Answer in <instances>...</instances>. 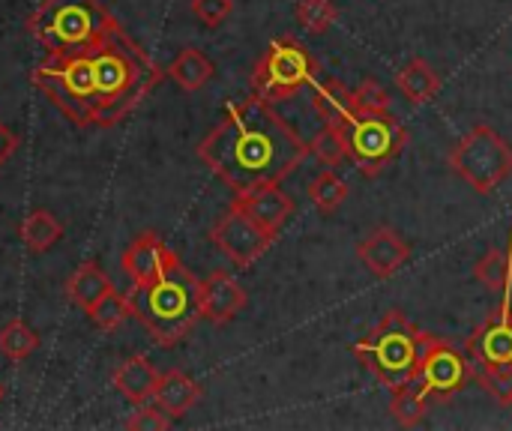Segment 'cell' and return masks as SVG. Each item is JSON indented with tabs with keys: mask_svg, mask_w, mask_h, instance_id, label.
Masks as SVG:
<instances>
[{
	"mask_svg": "<svg viewBox=\"0 0 512 431\" xmlns=\"http://www.w3.org/2000/svg\"><path fill=\"white\" fill-rule=\"evenodd\" d=\"M312 102H315L321 120L330 123V126H336V123L351 117V90L345 84H339L336 78L315 81V99Z\"/></svg>",
	"mask_w": 512,
	"mask_h": 431,
	"instance_id": "23",
	"label": "cell"
},
{
	"mask_svg": "<svg viewBox=\"0 0 512 431\" xmlns=\"http://www.w3.org/2000/svg\"><path fill=\"white\" fill-rule=\"evenodd\" d=\"M309 153H315V156H318L324 165H330V168H336L339 162L348 159V156H345V147H342V138H339L336 126H330V123H324V129L312 138Z\"/></svg>",
	"mask_w": 512,
	"mask_h": 431,
	"instance_id": "31",
	"label": "cell"
},
{
	"mask_svg": "<svg viewBox=\"0 0 512 431\" xmlns=\"http://www.w3.org/2000/svg\"><path fill=\"white\" fill-rule=\"evenodd\" d=\"M234 12V0H192V15L207 27H219Z\"/></svg>",
	"mask_w": 512,
	"mask_h": 431,
	"instance_id": "32",
	"label": "cell"
},
{
	"mask_svg": "<svg viewBox=\"0 0 512 431\" xmlns=\"http://www.w3.org/2000/svg\"><path fill=\"white\" fill-rule=\"evenodd\" d=\"M90 321L102 330V333H114L117 327H123L126 324V318L132 315L129 312V300L126 297H120L117 291H111L108 297H102L90 312Z\"/></svg>",
	"mask_w": 512,
	"mask_h": 431,
	"instance_id": "28",
	"label": "cell"
},
{
	"mask_svg": "<svg viewBox=\"0 0 512 431\" xmlns=\"http://www.w3.org/2000/svg\"><path fill=\"white\" fill-rule=\"evenodd\" d=\"M336 18H339V9H336L333 0H300L297 3V21H300V27L309 30V33H315V36L327 33L336 24Z\"/></svg>",
	"mask_w": 512,
	"mask_h": 431,
	"instance_id": "27",
	"label": "cell"
},
{
	"mask_svg": "<svg viewBox=\"0 0 512 431\" xmlns=\"http://www.w3.org/2000/svg\"><path fill=\"white\" fill-rule=\"evenodd\" d=\"M450 168L480 195H492L512 174V144L492 126H474L453 150Z\"/></svg>",
	"mask_w": 512,
	"mask_h": 431,
	"instance_id": "8",
	"label": "cell"
},
{
	"mask_svg": "<svg viewBox=\"0 0 512 431\" xmlns=\"http://www.w3.org/2000/svg\"><path fill=\"white\" fill-rule=\"evenodd\" d=\"M237 210H243L255 225H261L267 234L279 237V231L288 225V219L294 216V198L288 192H282L279 183H270V186H258V189H249L243 195L234 198Z\"/></svg>",
	"mask_w": 512,
	"mask_h": 431,
	"instance_id": "13",
	"label": "cell"
},
{
	"mask_svg": "<svg viewBox=\"0 0 512 431\" xmlns=\"http://www.w3.org/2000/svg\"><path fill=\"white\" fill-rule=\"evenodd\" d=\"M369 111H390V93L366 78L357 90H351V114H369Z\"/></svg>",
	"mask_w": 512,
	"mask_h": 431,
	"instance_id": "30",
	"label": "cell"
},
{
	"mask_svg": "<svg viewBox=\"0 0 512 431\" xmlns=\"http://www.w3.org/2000/svg\"><path fill=\"white\" fill-rule=\"evenodd\" d=\"M243 309H246V291L231 273L216 270L198 282V312L204 321L222 327L234 321Z\"/></svg>",
	"mask_w": 512,
	"mask_h": 431,
	"instance_id": "11",
	"label": "cell"
},
{
	"mask_svg": "<svg viewBox=\"0 0 512 431\" xmlns=\"http://www.w3.org/2000/svg\"><path fill=\"white\" fill-rule=\"evenodd\" d=\"M18 237H21V243H24L30 252H48L51 246L60 243L63 225H60V219H57L54 213H48V210H33V213H27V216L21 219Z\"/></svg>",
	"mask_w": 512,
	"mask_h": 431,
	"instance_id": "21",
	"label": "cell"
},
{
	"mask_svg": "<svg viewBox=\"0 0 512 431\" xmlns=\"http://www.w3.org/2000/svg\"><path fill=\"white\" fill-rule=\"evenodd\" d=\"M159 369L144 357V354H135L129 360H123L114 372V387L120 396H126L132 405H144L153 399L156 393V384H159Z\"/></svg>",
	"mask_w": 512,
	"mask_h": 431,
	"instance_id": "17",
	"label": "cell"
},
{
	"mask_svg": "<svg viewBox=\"0 0 512 431\" xmlns=\"http://www.w3.org/2000/svg\"><path fill=\"white\" fill-rule=\"evenodd\" d=\"M39 348V333L21 321V318H12L3 330H0V354L12 363H21L27 360L33 351Z\"/></svg>",
	"mask_w": 512,
	"mask_h": 431,
	"instance_id": "25",
	"label": "cell"
},
{
	"mask_svg": "<svg viewBox=\"0 0 512 431\" xmlns=\"http://www.w3.org/2000/svg\"><path fill=\"white\" fill-rule=\"evenodd\" d=\"M177 261V255L159 240V234L147 231L141 237H135L129 243V249L123 252V270L132 276L135 285L153 282L156 276H162L171 264Z\"/></svg>",
	"mask_w": 512,
	"mask_h": 431,
	"instance_id": "15",
	"label": "cell"
},
{
	"mask_svg": "<svg viewBox=\"0 0 512 431\" xmlns=\"http://www.w3.org/2000/svg\"><path fill=\"white\" fill-rule=\"evenodd\" d=\"M27 30L45 57H69L102 45L123 27L102 0H42L27 18Z\"/></svg>",
	"mask_w": 512,
	"mask_h": 431,
	"instance_id": "4",
	"label": "cell"
},
{
	"mask_svg": "<svg viewBox=\"0 0 512 431\" xmlns=\"http://www.w3.org/2000/svg\"><path fill=\"white\" fill-rule=\"evenodd\" d=\"M201 162L234 195L282 183L309 156V144L261 96L231 102L222 120L198 144Z\"/></svg>",
	"mask_w": 512,
	"mask_h": 431,
	"instance_id": "2",
	"label": "cell"
},
{
	"mask_svg": "<svg viewBox=\"0 0 512 431\" xmlns=\"http://www.w3.org/2000/svg\"><path fill=\"white\" fill-rule=\"evenodd\" d=\"M159 78L162 69L123 30L84 54L45 57L30 72V84L81 129L117 126Z\"/></svg>",
	"mask_w": 512,
	"mask_h": 431,
	"instance_id": "1",
	"label": "cell"
},
{
	"mask_svg": "<svg viewBox=\"0 0 512 431\" xmlns=\"http://www.w3.org/2000/svg\"><path fill=\"white\" fill-rule=\"evenodd\" d=\"M114 291V282L108 279V273L102 270V267H96V264H81L75 273H72V279L66 282V297L78 306V309H84V312H90L102 297H108Z\"/></svg>",
	"mask_w": 512,
	"mask_h": 431,
	"instance_id": "19",
	"label": "cell"
},
{
	"mask_svg": "<svg viewBox=\"0 0 512 431\" xmlns=\"http://www.w3.org/2000/svg\"><path fill=\"white\" fill-rule=\"evenodd\" d=\"M15 150H18V135L6 123H0V168L12 159Z\"/></svg>",
	"mask_w": 512,
	"mask_h": 431,
	"instance_id": "34",
	"label": "cell"
},
{
	"mask_svg": "<svg viewBox=\"0 0 512 431\" xmlns=\"http://www.w3.org/2000/svg\"><path fill=\"white\" fill-rule=\"evenodd\" d=\"M126 429H132V431H165V429H171V417H168V414H162L159 408H150V405L144 402V405H138L135 417H129Z\"/></svg>",
	"mask_w": 512,
	"mask_h": 431,
	"instance_id": "33",
	"label": "cell"
},
{
	"mask_svg": "<svg viewBox=\"0 0 512 431\" xmlns=\"http://www.w3.org/2000/svg\"><path fill=\"white\" fill-rule=\"evenodd\" d=\"M471 378L501 405H512V366L504 369H471Z\"/></svg>",
	"mask_w": 512,
	"mask_h": 431,
	"instance_id": "29",
	"label": "cell"
},
{
	"mask_svg": "<svg viewBox=\"0 0 512 431\" xmlns=\"http://www.w3.org/2000/svg\"><path fill=\"white\" fill-rule=\"evenodd\" d=\"M132 318L153 336L156 345H180L198 324V279L180 264V258L153 282L135 285L129 294Z\"/></svg>",
	"mask_w": 512,
	"mask_h": 431,
	"instance_id": "3",
	"label": "cell"
},
{
	"mask_svg": "<svg viewBox=\"0 0 512 431\" xmlns=\"http://www.w3.org/2000/svg\"><path fill=\"white\" fill-rule=\"evenodd\" d=\"M474 276L489 288V291H501L504 294V303L501 309L512 312L510 309V288H512V237L507 249H489L477 267H474Z\"/></svg>",
	"mask_w": 512,
	"mask_h": 431,
	"instance_id": "20",
	"label": "cell"
},
{
	"mask_svg": "<svg viewBox=\"0 0 512 431\" xmlns=\"http://www.w3.org/2000/svg\"><path fill=\"white\" fill-rule=\"evenodd\" d=\"M0 402H3V384H0Z\"/></svg>",
	"mask_w": 512,
	"mask_h": 431,
	"instance_id": "35",
	"label": "cell"
},
{
	"mask_svg": "<svg viewBox=\"0 0 512 431\" xmlns=\"http://www.w3.org/2000/svg\"><path fill=\"white\" fill-rule=\"evenodd\" d=\"M168 75L183 87V90H201L210 78H213V63L207 60V54L201 48H183L177 54V60L168 66Z\"/></svg>",
	"mask_w": 512,
	"mask_h": 431,
	"instance_id": "22",
	"label": "cell"
},
{
	"mask_svg": "<svg viewBox=\"0 0 512 431\" xmlns=\"http://www.w3.org/2000/svg\"><path fill=\"white\" fill-rule=\"evenodd\" d=\"M420 342L423 333L411 324V318L402 309H390L381 324L351 351L387 390H399L417 375Z\"/></svg>",
	"mask_w": 512,
	"mask_h": 431,
	"instance_id": "5",
	"label": "cell"
},
{
	"mask_svg": "<svg viewBox=\"0 0 512 431\" xmlns=\"http://www.w3.org/2000/svg\"><path fill=\"white\" fill-rule=\"evenodd\" d=\"M396 87L405 93V99L411 105H423L432 102L441 90V75L429 66V60L414 57L408 60L399 72H396Z\"/></svg>",
	"mask_w": 512,
	"mask_h": 431,
	"instance_id": "18",
	"label": "cell"
},
{
	"mask_svg": "<svg viewBox=\"0 0 512 431\" xmlns=\"http://www.w3.org/2000/svg\"><path fill=\"white\" fill-rule=\"evenodd\" d=\"M414 381L429 402H450L471 381V360L453 342L423 333Z\"/></svg>",
	"mask_w": 512,
	"mask_h": 431,
	"instance_id": "9",
	"label": "cell"
},
{
	"mask_svg": "<svg viewBox=\"0 0 512 431\" xmlns=\"http://www.w3.org/2000/svg\"><path fill=\"white\" fill-rule=\"evenodd\" d=\"M342 138L345 156L366 174L378 177L390 162H396L408 144V129L393 111H369L351 114L348 120L336 123Z\"/></svg>",
	"mask_w": 512,
	"mask_h": 431,
	"instance_id": "6",
	"label": "cell"
},
{
	"mask_svg": "<svg viewBox=\"0 0 512 431\" xmlns=\"http://www.w3.org/2000/svg\"><path fill=\"white\" fill-rule=\"evenodd\" d=\"M357 258L375 279H390L411 261V246L402 240L399 231L378 228L357 243Z\"/></svg>",
	"mask_w": 512,
	"mask_h": 431,
	"instance_id": "14",
	"label": "cell"
},
{
	"mask_svg": "<svg viewBox=\"0 0 512 431\" xmlns=\"http://www.w3.org/2000/svg\"><path fill=\"white\" fill-rule=\"evenodd\" d=\"M348 198V183L336 174V171H321L312 183H309V201L321 210V213H336Z\"/></svg>",
	"mask_w": 512,
	"mask_h": 431,
	"instance_id": "26",
	"label": "cell"
},
{
	"mask_svg": "<svg viewBox=\"0 0 512 431\" xmlns=\"http://www.w3.org/2000/svg\"><path fill=\"white\" fill-rule=\"evenodd\" d=\"M429 411V399L420 393L417 381L411 378L405 387L393 390V402H390V417L402 426V429H414L426 420Z\"/></svg>",
	"mask_w": 512,
	"mask_h": 431,
	"instance_id": "24",
	"label": "cell"
},
{
	"mask_svg": "<svg viewBox=\"0 0 512 431\" xmlns=\"http://www.w3.org/2000/svg\"><path fill=\"white\" fill-rule=\"evenodd\" d=\"M471 369H504L512 366V312L498 309L471 339H468Z\"/></svg>",
	"mask_w": 512,
	"mask_h": 431,
	"instance_id": "12",
	"label": "cell"
},
{
	"mask_svg": "<svg viewBox=\"0 0 512 431\" xmlns=\"http://www.w3.org/2000/svg\"><path fill=\"white\" fill-rule=\"evenodd\" d=\"M201 399V387L186 375V372H162L159 375V384H156V393H153V402L162 414H168L171 420L177 417H186Z\"/></svg>",
	"mask_w": 512,
	"mask_h": 431,
	"instance_id": "16",
	"label": "cell"
},
{
	"mask_svg": "<svg viewBox=\"0 0 512 431\" xmlns=\"http://www.w3.org/2000/svg\"><path fill=\"white\" fill-rule=\"evenodd\" d=\"M210 240L240 267V270H246V267H252L273 243H276V237L273 234H267L261 225H255L243 210H237V207H231L213 228H210Z\"/></svg>",
	"mask_w": 512,
	"mask_h": 431,
	"instance_id": "10",
	"label": "cell"
},
{
	"mask_svg": "<svg viewBox=\"0 0 512 431\" xmlns=\"http://www.w3.org/2000/svg\"><path fill=\"white\" fill-rule=\"evenodd\" d=\"M315 81H318V63H315L312 51L291 36L273 39L252 72L255 96H261L270 105L297 96L303 87H309Z\"/></svg>",
	"mask_w": 512,
	"mask_h": 431,
	"instance_id": "7",
	"label": "cell"
}]
</instances>
